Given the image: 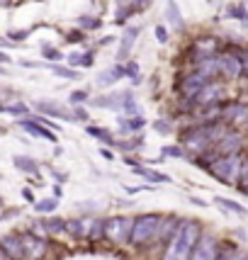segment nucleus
<instances>
[{
	"label": "nucleus",
	"mask_w": 248,
	"mask_h": 260,
	"mask_svg": "<svg viewBox=\"0 0 248 260\" xmlns=\"http://www.w3.org/2000/svg\"><path fill=\"white\" fill-rule=\"evenodd\" d=\"M202 236V226L195 219H180L178 229L165 241L163 258L161 260H190L197 238Z\"/></svg>",
	"instance_id": "obj_1"
},
{
	"label": "nucleus",
	"mask_w": 248,
	"mask_h": 260,
	"mask_svg": "<svg viewBox=\"0 0 248 260\" xmlns=\"http://www.w3.org/2000/svg\"><path fill=\"white\" fill-rule=\"evenodd\" d=\"M241 165H243V156H241V153H229V156H217L212 163H205V168L219 180V182L234 185V182H238Z\"/></svg>",
	"instance_id": "obj_2"
},
{
	"label": "nucleus",
	"mask_w": 248,
	"mask_h": 260,
	"mask_svg": "<svg viewBox=\"0 0 248 260\" xmlns=\"http://www.w3.org/2000/svg\"><path fill=\"white\" fill-rule=\"evenodd\" d=\"M158 226H161V217H158V214H141V217H137V219H134V226H132L129 243H132V246L149 243L151 238H156Z\"/></svg>",
	"instance_id": "obj_3"
},
{
	"label": "nucleus",
	"mask_w": 248,
	"mask_h": 260,
	"mask_svg": "<svg viewBox=\"0 0 248 260\" xmlns=\"http://www.w3.org/2000/svg\"><path fill=\"white\" fill-rule=\"evenodd\" d=\"M132 226L134 219H127V217H110L105 219V238L119 246V243H129V236H132Z\"/></svg>",
	"instance_id": "obj_4"
},
{
	"label": "nucleus",
	"mask_w": 248,
	"mask_h": 260,
	"mask_svg": "<svg viewBox=\"0 0 248 260\" xmlns=\"http://www.w3.org/2000/svg\"><path fill=\"white\" fill-rule=\"evenodd\" d=\"M243 144H246V137H243L238 129L231 126L209 151H212L214 156H229V153H241V151H243Z\"/></svg>",
	"instance_id": "obj_5"
},
{
	"label": "nucleus",
	"mask_w": 248,
	"mask_h": 260,
	"mask_svg": "<svg viewBox=\"0 0 248 260\" xmlns=\"http://www.w3.org/2000/svg\"><path fill=\"white\" fill-rule=\"evenodd\" d=\"M217 58H219V73L224 76V78L236 81L238 76H243V63H241V58H238L234 46H226Z\"/></svg>",
	"instance_id": "obj_6"
},
{
	"label": "nucleus",
	"mask_w": 248,
	"mask_h": 260,
	"mask_svg": "<svg viewBox=\"0 0 248 260\" xmlns=\"http://www.w3.org/2000/svg\"><path fill=\"white\" fill-rule=\"evenodd\" d=\"M224 95H226V90H224L221 83L207 81L205 88L195 97V105H197V107H214V105H221V102H224Z\"/></svg>",
	"instance_id": "obj_7"
},
{
	"label": "nucleus",
	"mask_w": 248,
	"mask_h": 260,
	"mask_svg": "<svg viewBox=\"0 0 248 260\" xmlns=\"http://www.w3.org/2000/svg\"><path fill=\"white\" fill-rule=\"evenodd\" d=\"M217 255H219L217 238H214L212 233H202V236L197 238V243H195L190 260H217Z\"/></svg>",
	"instance_id": "obj_8"
},
{
	"label": "nucleus",
	"mask_w": 248,
	"mask_h": 260,
	"mask_svg": "<svg viewBox=\"0 0 248 260\" xmlns=\"http://www.w3.org/2000/svg\"><path fill=\"white\" fill-rule=\"evenodd\" d=\"M221 122L226 124H246L248 122V105L246 102H221Z\"/></svg>",
	"instance_id": "obj_9"
},
{
	"label": "nucleus",
	"mask_w": 248,
	"mask_h": 260,
	"mask_svg": "<svg viewBox=\"0 0 248 260\" xmlns=\"http://www.w3.org/2000/svg\"><path fill=\"white\" fill-rule=\"evenodd\" d=\"M205 78L197 73V71H193V73H188V76H182L178 81V93L180 97H185V100H195L197 97V93L205 88Z\"/></svg>",
	"instance_id": "obj_10"
},
{
	"label": "nucleus",
	"mask_w": 248,
	"mask_h": 260,
	"mask_svg": "<svg viewBox=\"0 0 248 260\" xmlns=\"http://www.w3.org/2000/svg\"><path fill=\"white\" fill-rule=\"evenodd\" d=\"M132 97L129 90H119V93H110V95H100L93 100L95 107H102V110H114V112H122L124 110V102Z\"/></svg>",
	"instance_id": "obj_11"
},
{
	"label": "nucleus",
	"mask_w": 248,
	"mask_h": 260,
	"mask_svg": "<svg viewBox=\"0 0 248 260\" xmlns=\"http://www.w3.org/2000/svg\"><path fill=\"white\" fill-rule=\"evenodd\" d=\"M17 124H20V126H22L27 134H32V137L46 139V141H54V144H56V132H54V129H49L46 124L37 122L34 117H22V119H20Z\"/></svg>",
	"instance_id": "obj_12"
},
{
	"label": "nucleus",
	"mask_w": 248,
	"mask_h": 260,
	"mask_svg": "<svg viewBox=\"0 0 248 260\" xmlns=\"http://www.w3.org/2000/svg\"><path fill=\"white\" fill-rule=\"evenodd\" d=\"M22 238V246H25V258L27 260H41L46 255V241L44 238H37V236H20Z\"/></svg>",
	"instance_id": "obj_13"
},
{
	"label": "nucleus",
	"mask_w": 248,
	"mask_h": 260,
	"mask_svg": "<svg viewBox=\"0 0 248 260\" xmlns=\"http://www.w3.org/2000/svg\"><path fill=\"white\" fill-rule=\"evenodd\" d=\"M195 71L205 78V81H214V78H219V58L217 56H207V58H200L197 63H195Z\"/></svg>",
	"instance_id": "obj_14"
},
{
	"label": "nucleus",
	"mask_w": 248,
	"mask_h": 260,
	"mask_svg": "<svg viewBox=\"0 0 248 260\" xmlns=\"http://www.w3.org/2000/svg\"><path fill=\"white\" fill-rule=\"evenodd\" d=\"M219 51V41L214 37H200V39L193 44V56L200 61V58H207V56H214Z\"/></svg>",
	"instance_id": "obj_15"
},
{
	"label": "nucleus",
	"mask_w": 248,
	"mask_h": 260,
	"mask_svg": "<svg viewBox=\"0 0 248 260\" xmlns=\"http://www.w3.org/2000/svg\"><path fill=\"white\" fill-rule=\"evenodd\" d=\"M0 248L8 253L10 260H25V246L20 236H3L0 238Z\"/></svg>",
	"instance_id": "obj_16"
},
{
	"label": "nucleus",
	"mask_w": 248,
	"mask_h": 260,
	"mask_svg": "<svg viewBox=\"0 0 248 260\" xmlns=\"http://www.w3.org/2000/svg\"><path fill=\"white\" fill-rule=\"evenodd\" d=\"M139 32H141V27H127L122 34V46H119V51H117V58L119 61H127V56H129V51H132V46H134V41H137Z\"/></svg>",
	"instance_id": "obj_17"
},
{
	"label": "nucleus",
	"mask_w": 248,
	"mask_h": 260,
	"mask_svg": "<svg viewBox=\"0 0 248 260\" xmlns=\"http://www.w3.org/2000/svg\"><path fill=\"white\" fill-rule=\"evenodd\" d=\"M37 110H39L41 114H49V117H58V119H64V122H71V119H73V112L58 107V105L49 102V100H41V102H37Z\"/></svg>",
	"instance_id": "obj_18"
},
{
	"label": "nucleus",
	"mask_w": 248,
	"mask_h": 260,
	"mask_svg": "<svg viewBox=\"0 0 248 260\" xmlns=\"http://www.w3.org/2000/svg\"><path fill=\"white\" fill-rule=\"evenodd\" d=\"M124 76H127V71H124V63H117V66H112L110 71H105V73H100V76H97V85L107 88V85H112V83L122 81Z\"/></svg>",
	"instance_id": "obj_19"
},
{
	"label": "nucleus",
	"mask_w": 248,
	"mask_h": 260,
	"mask_svg": "<svg viewBox=\"0 0 248 260\" xmlns=\"http://www.w3.org/2000/svg\"><path fill=\"white\" fill-rule=\"evenodd\" d=\"M165 20H168L175 29L185 27V20H182V13H180V8H178L175 0H168V3H165Z\"/></svg>",
	"instance_id": "obj_20"
},
{
	"label": "nucleus",
	"mask_w": 248,
	"mask_h": 260,
	"mask_svg": "<svg viewBox=\"0 0 248 260\" xmlns=\"http://www.w3.org/2000/svg\"><path fill=\"white\" fill-rule=\"evenodd\" d=\"M180 219L178 217H161V226H158V233H156V238H161V241H168L170 236H173V231L178 229Z\"/></svg>",
	"instance_id": "obj_21"
},
{
	"label": "nucleus",
	"mask_w": 248,
	"mask_h": 260,
	"mask_svg": "<svg viewBox=\"0 0 248 260\" xmlns=\"http://www.w3.org/2000/svg\"><path fill=\"white\" fill-rule=\"evenodd\" d=\"M117 122H119V129H122V132H141V129L146 126V119H144L141 114H134V117H119Z\"/></svg>",
	"instance_id": "obj_22"
},
{
	"label": "nucleus",
	"mask_w": 248,
	"mask_h": 260,
	"mask_svg": "<svg viewBox=\"0 0 248 260\" xmlns=\"http://www.w3.org/2000/svg\"><path fill=\"white\" fill-rule=\"evenodd\" d=\"M15 168H20L22 173H29V175H37L39 173V165L34 158H29V156H15Z\"/></svg>",
	"instance_id": "obj_23"
},
{
	"label": "nucleus",
	"mask_w": 248,
	"mask_h": 260,
	"mask_svg": "<svg viewBox=\"0 0 248 260\" xmlns=\"http://www.w3.org/2000/svg\"><path fill=\"white\" fill-rule=\"evenodd\" d=\"M134 173L141 175V178L151 180V182H170V178H168L165 173H158V170H151V168H144V165H137V168H134Z\"/></svg>",
	"instance_id": "obj_24"
},
{
	"label": "nucleus",
	"mask_w": 248,
	"mask_h": 260,
	"mask_svg": "<svg viewBox=\"0 0 248 260\" xmlns=\"http://www.w3.org/2000/svg\"><path fill=\"white\" fill-rule=\"evenodd\" d=\"M39 229L44 233H61V231H66V221L64 219H41Z\"/></svg>",
	"instance_id": "obj_25"
},
{
	"label": "nucleus",
	"mask_w": 248,
	"mask_h": 260,
	"mask_svg": "<svg viewBox=\"0 0 248 260\" xmlns=\"http://www.w3.org/2000/svg\"><path fill=\"white\" fill-rule=\"evenodd\" d=\"M85 132H88L93 139H97V141L107 144V146H112V141H114L110 132H107V129H102V126H93V124H88V126H85Z\"/></svg>",
	"instance_id": "obj_26"
},
{
	"label": "nucleus",
	"mask_w": 248,
	"mask_h": 260,
	"mask_svg": "<svg viewBox=\"0 0 248 260\" xmlns=\"http://www.w3.org/2000/svg\"><path fill=\"white\" fill-rule=\"evenodd\" d=\"M66 231L71 236H76V238H83V236H88V229H85V219H71L66 221Z\"/></svg>",
	"instance_id": "obj_27"
},
{
	"label": "nucleus",
	"mask_w": 248,
	"mask_h": 260,
	"mask_svg": "<svg viewBox=\"0 0 248 260\" xmlns=\"http://www.w3.org/2000/svg\"><path fill=\"white\" fill-rule=\"evenodd\" d=\"M76 22H78L81 29H85V32H93V29L102 27V20H100V17H93V15H81Z\"/></svg>",
	"instance_id": "obj_28"
},
{
	"label": "nucleus",
	"mask_w": 248,
	"mask_h": 260,
	"mask_svg": "<svg viewBox=\"0 0 248 260\" xmlns=\"http://www.w3.org/2000/svg\"><path fill=\"white\" fill-rule=\"evenodd\" d=\"M226 17H231V20H241V22H248L246 5H238V3H234V5H226Z\"/></svg>",
	"instance_id": "obj_29"
},
{
	"label": "nucleus",
	"mask_w": 248,
	"mask_h": 260,
	"mask_svg": "<svg viewBox=\"0 0 248 260\" xmlns=\"http://www.w3.org/2000/svg\"><path fill=\"white\" fill-rule=\"evenodd\" d=\"M88 238H90V241H102V238H105V219H93L90 221Z\"/></svg>",
	"instance_id": "obj_30"
},
{
	"label": "nucleus",
	"mask_w": 248,
	"mask_h": 260,
	"mask_svg": "<svg viewBox=\"0 0 248 260\" xmlns=\"http://www.w3.org/2000/svg\"><path fill=\"white\" fill-rule=\"evenodd\" d=\"M214 202L224 209H229V212H234V214H248V209L243 205H238V202H231V200H226V197H214Z\"/></svg>",
	"instance_id": "obj_31"
},
{
	"label": "nucleus",
	"mask_w": 248,
	"mask_h": 260,
	"mask_svg": "<svg viewBox=\"0 0 248 260\" xmlns=\"http://www.w3.org/2000/svg\"><path fill=\"white\" fill-rule=\"evenodd\" d=\"M46 66L54 71L56 76H61V78H69V81L81 78V73H78V71H73V69H69V66H58V63H46Z\"/></svg>",
	"instance_id": "obj_32"
},
{
	"label": "nucleus",
	"mask_w": 248,
	"mask_h": 260,
	"mask_svg": "<svg viewBox=\"0 0 248 260\" xmlns=\"http://www.w3.org/2000/svg\"><path fill=\"white\" fill-rule=\"evenodd\" d=\"M56 207H58V200H56V197H49V200H41V202H37V205H34V209H37L39 214H49V212H54Z\"/></svg>",
	"instance_id": "obj_33"
},
{
	"label": "nucleus",
	"mask_w": 248,
	"mask_h": 260,
	"mask_svg": "<svg viewBox=\"0 0 248 260\" xmlns=\"http://www.w3.org/2000/svg\"><path fill=\"white\" fill-rule=\"evenodd\" d=\"M238 190L248 197V158H243V165H241V175H238Z\"/></svg>",
	"instance_id": "obj_34"
},
{
	"label": "nucleus",
	"mask_w": 248,
	"mask_h": 260,
	"mask_svg": "<svg viewBox=\"0 0 248 260\" xmlns=\"http://www.w3.org/2000/svg\"><path fill=\"white\" fill-rule=\"evenodd\" d=\"M41 54H44V58H49V61H61L64 58V54L58 49H54V46H49V44L41 46Z\"/></svg>",
	"instance_id": "obj_35"
},
{
	"label": "nucleus",
	"mask_w": 248,
	"mask_h": 260,
	"mask_svg": "<svg viewBox=\"0 0 248 260\" xmlns=\"http://www.w3.org/2000/svg\"><path fill=\"white\" fill-rule=\"evenodd\" d=\"M124 114H129V117H134V114H141V107H139V102L134 97H129L127 102H124Z\"/></svg>",
	"instance_id": "obj_36"
},
{
	"label": "nucleus",
	"mask_w": 248,
	"mask_h": 260,
	"mask_svg": "<svg viewBox=\"0 0 248 260\" xmlns=\"http://www.w3.org/2000/svg\"><path fill=\"white\" fill-rule=\"evenodd\" d=\"M163 156H170V158H185V149H182V146H165Z\"/></svg>",
	"instance_id": "obj_37"
},
{
	"label": "nucleus",
	"mask_w": 248,
	"mask_h": 260,
	"mask_svg": "<svg viewBox=\"0 0 248 260\" xmlns=\"http://www.w3.org/2000/svg\"><path fill=\"white\" fill-rule=\"evenodd\" d=\"M88 97H90V93H88V90H73L69 100L73 102V105H81V102H85Z\"/></svg>",
	"instance_id": "obj_38"
},
{
	"label": "nucleus",
	"mask_w": 248,
	"mask_h": 260,
	"mask_svg": "<svg viewBox=\"0 0 248 260\" xmlns=\"http://www.w3.org/2000/svg\"><path fill=\"white\" fill-rule=\"evenodd\" d=\"M153 34H156L158 44H168V29H165L163 25H156V27H153Z\"/></svg>",
	"instance_id": "obj_39"
},
{
	"label": "nucleus",
	"mask_w": 248,
	"mask_h": 260,
	"mask_svg": "<svg viewBox=\"0 0 248 260\" xmlns=\"http://www.w3.org/2000/svg\"><path fill=\"white\" fill-rule=\"evenodd\" d=\"M93 63H95V51H85L81 56V66L83 69H93Z\"/></svg>",
	"instance_id": "obj_40"
},
{
	"label": "nucleus",
	"mask_w": 248,
	"mask_h": 260,
	"mask_svg": "<svg viewBox=\"0 0 248 260\" xmlns=\"http://www.w3.org/2000/svg\"><path fill=\"white\" fill-rule=\"evenodd\" d=\"M124 71H127L129 78H137L139 76V63L137 61H124Z\"/></svg>",
	"instance_id": "obj_41"
},
{
	"label": "nucleus",
	"mask_w": 248,
	"mask_h": 260,
	"mask_svg": "<svg viewBox=\"0 0 248 260\" xmlns=\"http://www.w3.org/2000/svg\"><path fill=\"white\" fill-rule=\"evenodd\" d=\"M73 119H78V122H88V110H83L81 105H76V107H73Z\"/></svg>",
	"instance_id": "obj_42"
},
{
	"label": "nucleus",
	"mask_w": 248,
	"mask_h": 260,
	"mask_svg": "<svg viewBox=\"0 0 248 260\" xmlns=\"http://www.w3.org/2000/svg\"><path fill=\"white\" fill-rule=\"evenodd\" d=\"M8 112H10V114H27V105H22V102L8 105Z\"/></svg>",
	"instance_id": "obj_43"
},
{
	"label": "nucleus",
	"mask_w": 248,
	"mask_h": 260,
	"mask_svg": "<svg viewBox=\"0 0 248 260\" xmlns=\"http://www.w3.org/2000/svg\"><path fill=\"white\" fill-rule=\"evenodd\" d=\"M153 129H156L158 134H170V124H165L163 119H158V122H153Z\"/></svg>",
	"instance_id": "obj_44"
},
{
	"label": "nucleus",
	"mask_w": 248,
	"mask_h": 260,
	"mask_svg": "<svg viewBox=\"0 0 248 260\" xmlns=\"http://www.w3.org/2000/svg\"><path fill=\"white\" fill-rule=\"evenodd\" d=\"M124 163L129 165V168H137V165H144V163H149V161H141V158H137V156H127Z\"/></svg>",
	"instance_id": "obj_45"
},
{
	"label": "nucleus",
	"mask_w": 248,
	"mask_h": 260,
	"mask_svg": "<svg viewBox=\"0 0 248 260\" xmlns=\"http://www.w3.org/2000/svg\"><path fill=\"white\" fill-rule=\"evenodd\" d=\"M27 29H20V32H10V34H8V37H10V39L13 41H22V39H27Z\"/></svg>",
	"instance_id": "obj_46"
},
{
	"label": "nucleus",
	"mask_w": 248,
	"mask_h": 260,
	"mask_svg": "<svg viewBox=\"0 0 248 260\" xmlns=\"http://www.w3.org/2000/svg\"><path fill=\"white\" fill-rule=\"evenodd\" d=\"M236 54L241 58V63H243V73L248 71V49H236Z\"/></svg>",
	"instance_id": "obj_47"
},
{
	"label": "nucleus",
	"mask_w": 248,
	"mask_h": 260,
	"mask_svg": "<svg viewBox=\"0 0 248 260\" xmlns=\"http://www.w3.org/2000/svg\"><path fill=\"white\" fill-rule=\"evenodd\" d=\"M151 3L153 0H134V8H137V13H141V10H146Z\"/></svg>",
	"instance_id": "obj_48"
},
{
	"label": "nucleus",
	"mask_w": 248,
	"mask_h": 260,
	"mask_svg": "<svg viewBox=\"0 0 248 260\" xmlns=\"http://www.w3.org/2000/svg\"><path fill=\"white\" fill-rule=\"evenodd\" d=\"M81 56H83V54H78V51L69 54V63H71V66H81Z\"/></svg>",
	"instance_id": "obj_49"
},
{
	"label": "nucleus",
	"mask_w": 248,
	"mask_h": 260,
	"mask_svg": "<svg viewBox=\"0 0 248 260\" xmlns=\"http://www.w3.org/2000/svg\"><path fill=\"white\" fill-rule=\"evenodd\" d=\"M81 39H83L81 32H69V41H81Z\"/></svg>",
	"instance_id": "obj_50"
},
{
	"label": "nucleus",
	"mask_w": 248,
	"mask_h": 260,
	"mask_svg": "<svg viewBox=\"0 0 248 260\" xmlns=\"http://www.w3.org/2000/svg\"><path fill=\"white\" fill-rule=\"evenodd\" d=\"M117 8H127V5H134V0H114Z\"/></svg>",
	"instance_id": "obj_51"
},
{
	"label": "nucleus",
	"mask_w": 248,
	"mask_h": 260,
	"mask_svg": "<svg viewBox=\"0 0 248 260\" xmlns=\"http://www.w3.org/2000/svg\"><path fill=\"white\" fill-rule=\"evenodd\" d=\"M22 197H25L27 202H34V194H32V190H27V187L22 190Z\"/></svg>",
	"instance_id": "obj_52"
},
{
	"label": "nucleus",
	"mask_w": 248,
	"mask_h": 260,
	"mask_svg": "<svg viewBox=\"0 0 248 260\" xmlns=\"http://www.w3.org/2000/svg\"><path fill=\"white\" fill-rule=\"evenodd\" d=\"M100 153H102V156H105L107 161H112V158H114V156H112V151H110V149H102V151H100Z\"/></svg>",
	"instance_id": "obj_53"
},
{
	"label": "nucleus",
	"mask_w": 248,
	"mask_h": 260,
	"mask_svg": "<svg viewBox=\"0 0 248 260\" xmlns=\"http://www.w3.org/2000/svg\"><path fill=\"white\" fill-rule=\"evenodd\" d=\"M112 39H114V37H102V39H100V46H107V44H112Z\"/></svg>",
	"instance_id": "obj_54"
},
{
	"label": "nucleus",
	"mask_w": 248,
	"mask_h": 260,
	"mask_svg": "<svg viewBox=\"0 0 248 260\" xmlns=\"http://www.w3.org/2000/svg\"><path fill=\"white\" fill-rule=\"evenodd\" d=\"M0 63H10V56L5 54V51H0Z\"/></svg>",
	"instance_id": "obj_55"
},
{
	"label": "nucleus",
	"mask_w": 248,
	"mask_h": 260,
	"mask_svg": "<svg viewBox=\"0 0 248 260\" xmlns=\"http://www.w3.org/2000/svg\"><path fill=\"white\" fill-rule=\"evenodd\" d=\"M0 260H10V258H8V253H5L3 248H0Z\"/></svg>",
	"instance_id": "obj_56"
},
{
	"label": "nucleus",
	"mask_w": 248,
	"mask_h": 260,
	"mask_svg": "<svg viewBox=\"0 0 248 260\" xmlns=\"http://www.w3.org/2000/svg\"><path fill=\"white\" fill-rule=\"evenodd\" d=\"M0 112H8V105H0Z\"/></svg>",
	"instance_id": "obj_57"
},
{
	"label": "nucleus",
	"mask_w": 248,
	"mask_h": 260,
	"mask_svg": "<svg viewBox=\"0 0 248 260\" xmlns=\"http://www.w3.org/2000/svg\"><path fill=\"white\" fill-rule=\"evenodd\" d=\"M243 76H246V78H248V71H246V73H243Z\"/></svg>",
	"instance_id": "obj_58"
},
{
	"label": "nucleus",
	"mask_w": 248,
	"mask_h": 260,
	"mask_svg": "<svg viewBox=\"0 0 248 260\" xmlns=\"http://www.w3.org/2000/svg\"><path fill=\"white\" fill-rule=\"evenodd\" d=\"M3 3H10V0H3Z\"/></svg>",
	"instance_id": "obj_59"
},
{
	"label": "nucleus",
	"mask_w": 248,
	"mask_h": 260,
	"mask_svg": "<svg viewBox=\"0 0 248 260\" xmlns=\"http://www.w3.org/2000/svg\"><path fill=\"white\" fill-rule=\"evenodd\" d=\"M0 73H3V71H0Z\"/></svg>",
	"instance_id": "obj_60"
}]
</instances>
